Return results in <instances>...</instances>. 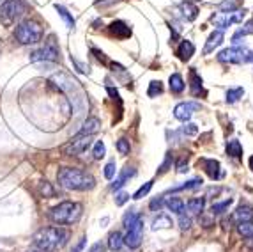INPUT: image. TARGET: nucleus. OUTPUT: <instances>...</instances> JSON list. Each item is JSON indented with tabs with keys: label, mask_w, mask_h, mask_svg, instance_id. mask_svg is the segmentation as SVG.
<instances>
[{
	"label": "nucleus",
	"mask_w": 253,
	"mask_h": 252,
	"mask_svg": "<svg viewBox=\"0 0 253 252\" xmlns=\"http://www.w3.org/2000/svg\"><path fill=\"white\" fill-rule=\"evenodd\" d=\"M136 174V171L133 167H126L123 171V173L119 174V178L117 180L112 183V190H119V189H123L124 185H126V181L129 180V178H133Z\"/></svg>",
	"instance_id": "obj_17"
},
{
	"label": "nucleus",
	"mask_w": 253,
	"mask_h": 252,
	"mask_svg": "<svg viewBox=\"0 0 253 252\" xmlns=\"http://www.w3.org/2000/svg\"><path fill=\"white\" fill-rule=\"evenodd\" d=\"M129 201V193L127 192H119L117 195H115V204L117 206H123L124 202Z\"/></svg>",
	"instance_id": "obj_43"
},
{
	"label": "nucleus",
	"mask_w": 253,
	"mask_h": 252,
	"mask_svg": "<svg viewBox=\"0 0 253 252\" xmlns=\"http://www.w3.org/2000/svg\"><path fill=\"white\" fill-rule=\"evenodd\" d=\"M115 169H117L115 162H110V164L105 165V178L106 180H112V178L115 176Z\"/></svg>",
	"instance_id": "obj_40"
},
{
	"label": "nucleus",
	"mask_w": 253,
	"mask_h": 252,
	"mask_svg": "<svg viewBox=\"0 0 253 252\" xmlns=\"http://www.w3.org/2000/svg\"><path fill=\"white\" fill-rule=\"evenodd\" d=\"M250 34H253V20H248L245 25L241 27V29L237 30L236 34H234L232 41H237L239 38H245V36H250Z\"/></svg>",
	"instance_id": "obj_30"
},
{
	"label": "nucleus",
	"mask_w": 253,
	"mask_h": 252,
	"mask_svg": "<svg viewBox=\"0 0 253 252\" xmlns=\"http://www.w3.org/2000/svg\"><path fill=\"white\" fill-rule=\"evenodd\" d=\"M172 226H173V222L169 215H158L156 219H154V222H152V229H154V231H158V229H169V227H172Z\"/></svg>",
	"instance_id": "obj_26"
},
{
	"label": "nucleus",
	"mask_w": 253,
	"mask_h": 252,
	"mask_svg": "<svg viewBox=\"0 0 253 252\" xmlns=\"http://www.w3.org/2000/svg\"><path fill=\"white\" fill-rule=\"evenodd\" d=\"M170 167H172V155L169 153V155L165 156V162L160 165V171H158V174H165Z\"/></svg>",
	"instance_id": "obj_39"
},
{
	"label": "nucleus",
	"mask_w": 253,
	"mask_h": 252,
	"mask_svg": "<svg viewBox=\"0 0 253 252\" xmlns=\"http://www.w3.org/2000/svg\"><path fill=\"white\" fill-rule=\"evenodd\" d=\"M232 219L236 224L250 222V220H253V208H250V206H239V208L234 211Z\"/></svg>",
	"instance_id": "obj_14"
},
{
	"label": "nucleus",
	"mask_w": 253,
	"mask_h": 252,
	"mask_svg": "<svg viewBox=\"0 0 253 252\" xmlns=\"http://www.w3.org/2000/svg\"><path fill=\"white\" fill-rule=\"evenodd\" d=\"M85 242H87V238H82L80 242H78V245H76L71 252H82V251H84V247H85Z\"/></svg>",
	"instance_id": "obj_47"
},
{
	"label": "nucleus",
	"mask_w": 253,
	"mask_h": 252,
	"mask_svg": "<svg viewBox=\"0 0 253 252\" xmlns=\"http://www.w3.org/2000/svg\"><path fill=\"white\" fill-rule=\"evenodd\" d=\"M169 87H170V91H172V93L181 94L182 91H184V87H186L184 78H182L179 73H173V75H170V78H169Z\"/></svg>",
	"instance_id": "obj_19"
},
{
	"label": "nucleus",
	"mask_w": 253,
	"mask_h": 252,
	"mask_svg": "<svg viewBox=\"0 0 253 252\" xmlns=\"http://www.w3.org/2000/svg\"><path fill=\"white\" fill-rule=\"evenodd\" d=\"M59 57V47H57L53 36H50V39L44 43V47L30 55V63H57Z\"/></svg>",
	"instance_id": "obj_6"
},
{
	"label": "nucleus",
	"mask_w": 253,
	"mask_h": 252,
	"mask_svg": "<svg viewBox=\"0 0 253 252\" xmlns=\"http://www.w3.org/2000/svg\"><path fill=\"white\" fill-rule=\"evenodd\" d=\"M230 204H232V199H227V201H223V202H216V204H212V208H211L212 215L227 211L228 208H230Z\"/></svg>",
	"instance_id": "obj_35"
},
{
	"label": "nucleus",
	"mask_w": 253,
	"mask_h": 252,
	"mask_svg": "<svg viewBox=\"0 0 253 252\" xmlns=\"http://www.w3.org/2000/svg\"><path fill=\"white\" fill-rule=\"evenodd\" d=\"M140 215L136 213V211H127L126 215H124V219H123V224H124V227H129V226H133V224H135V220L138 219Z\"/></svg>",
	"instance_id": "obj_37"
},
{
	"label": "nucleus",
	"mask_w": 253,
	"mask_h": 252,
	"mask_svg": "<svg viewBox=\"0 0 253 252\" xmlns=\"http://www.w3.org/2000/svg\"><path fill=\"white\" fill-rule=\"evenodd\" d=\"M181 11H182V16H184L188 21H193L195 18L199 16V7H197L193 2H190V0H188V2H182Z\"/></svg>",
	"instance_id": "obj_20"
},
{
	"label": "nucleus",
	"mask_w": 253,
	"mask_h": 252,
	"mask_svg": "<svg viewBox=\"0 0 253 252\" xmlns=\"http://www.w3.org/2000/svg\"><path fill=\"white\" fill-rule=\"evenodd\" d=\"M237 233L245 238H253V220L237 224Z\"/></svg>",
	"instance_id": "obj_28"
},
{
	"label": "nucleus",
	"mask_w": 253,
	"mask_h": 252,
	"mask_svg": "<svg viewBox=\"0 0 253 252\" xmlns=\"http://www.w3.org/2000/svg\"><path fill=\"white\" fill-rule=\"evenodd\" d=\"M69 233L62 227H44L34 235V245L41 252H51L68 244Z\"/></svg>",
	"instance_id": "obj_2"
},
{
	"label": "nucleus",
	"mask_w": 253,
	"mask_h": 252,
	"mask_svg": "<svg viewBox=\"0 0 253 252\" xmlns=\"http://www.w3.org/2000/svg\"><path fill=\"white\" fill-rule=\"evenodd\" d=\"M41 192L44 193V197H48V195H53V190H51V187H50V183H48V181H42Z\"/></svg>",
	"instance_id": "obj_46"
},
{
	"label": "nucleus",
	"mask_w": 253,
	"mask_h": 252,
	"mask_svg": "<svg viewBox=\"0 0 253 252\" xmlns=\"http://www.w3.org/2000/svg\"><path fill=\"white\" fill-rule=\"evenodd\" d=\"M110 30H112V34L119 39L129 38L131 36V29L124 23V21H114V23L110 25Z\"/></svg>",
	"instance_id": "obj_16"
},
{
	"label": "nucleus",
	"mask_w": 253,
	"mask_h": 252,
	"mask_svg": "<svg viewBox=\"0 0 253 252\" xmlns=\"http://www.w3.org/2000/svg\"><path fill=\"white\" fill-rule=\"evenodd\" d=\"M200 164L204 165V171L211 180H218L219 178V162L218 160H202Z\"/></svg>",
	"instance_id": "obj_18"
},
{
	"label": "nucleus",
	"mask_w": 253,
	"mask_h": 252,
	"mask_svg": "<svg viewBox=\"0 0 253 252\" xmlns=\"http://www.w3.org/2000/svg\"><path fill=\"white\" fill-rule=\"evenodd\" d=\"M204 181L200 180V178H195V180L191 181H186V183H182V185L179 187H173L172 192H179V190H191V189H199V187H202Z\"/></svg>",
	"instance_id": "obj_29"
},
{
	"label": "nucleus",
	"mask_w": 253,
	"mask_h": 252,
	"mask_svg": "<svg viewBox=\"0 0 253 252\" xmlns=\"http://www.w3.org/2000/svg\"><path fill=\"white\" fill-rule=\"evenodd\" d=\"M179 226H181L182 231H188V229L191 227V219L190 217H186L184 213L179 215Z\"/></svg>",
	"instance_id": "obj_41"
},
{
	"label": "nucleus",
	"mask_w": 253,
	"mask_h": 252,
	"mask_svg": "<svg viewBox=\"0 0 253 252\" xmlns=\"http://www.w3.org/2000/svg\"><path fill=\"white\" fill-rule=\"evenodd\" d=\"M55 9H57V13L60 14V18H62L64 21H66V25L69 27V29H75V18L71 16V14H69V11L66 7H64V5H55Z\"/></svg>",
	"instance_id": "obj_27"
},
{
	"label": "nucleus",
	"mask_w": 253,
	"mask_h": 252,
	"mask_svg": "<svg viewBox=\"0 0 253 252\" xmlns=\"http://www.w3.org/2000/svg\"><path fill=\"white\" fill-rule=\"evenodd\" d=\"M142 233H144V219L138 217L133 226L127 227V233H126V236H124V244L129 249L140 247V244H142Z\"/></svg>",
	"instance_id": "obj_10"
},
{
	"label": "nucleus",
	"mask_w": 253,
	"mask_h": 252,
	"mask_svg": "<svg viewBox=\"0 0 253 252\" xmlns=\"http://www.w3.org/2000/svg\"><path fill=\"white\" fill-rule=\"evenodd\" d=\"M123 245H124V236L119 231L112 233V235L108 236V249L110 251H121Z\"/></svg>",
	"instance_id": "obj_25"
},
{
	"label": "nucleus",
	"mask_w": 253,
	"mask_h": 252,
	"mask_svg": "<svg viewBox=\"0 0 253 252\" xmlns=\"http://www.w3.org/2000/svg\"><path fill=\"white\" fill-rule=\"evenodd\" d=\"M82 217V204L73 201H64L50 210L51 222L59 224V226H69V224L78 222Z\"/></svg>",
	"instance_id": "obj_3"
},
{
	"label": "nucleus",
	"mask_w": 253,
	"mask_h": 252,
	"mask_svg": "<svg viewBox=\"0 0 253 252\" xmlns=\"http://www.w3.org/2000/svg\"><path fill=\"white\" fill-rule=\"evenodd\" d=\"M105 155H106V146H105V142H103V140H97V142L94 144V149H92L94 160L105 158Z\"/></svg>",
	"instance_id": "obj_33"
},
{
	"label": "nucleus",
	"mask_w": 253,
	"mask_h": 252,
	"mask_svg": "<svg viewBox=\"0 0 253 252\" xmlns=\"http://www.w3.org/2000/svg\"><path fill=\"white\" fill-rule=\"evenodd\" d=\"M177 171H179V173H186V171H188V164H184V162H179Z\"/></svg>",
	"instance_id": "obj_49"
},
{
	"label": "nucleus",
	"mask_w": 253,
	"mask_h": 252,
	"mask_svg": "<svg viewBox=\"0 0 253 252\" xmlns=\"http://www.w3.org/2000/svg\"><path fill=\"white\" fill-rule=\"evenodd\" d=\"M90 144H92V135H76L68 146H64V153L68 156H78L87 151Z\"/></svg>",
	"instance_id": "obj_9"
},
{
	"label": "nucleus",
	"mask_w": 253,
	"mask_h": 252,
	"mask_svg": "<svg viewBox=\"0 0 253 252\" xmlns=\"http://www.w3.org/2000/svg\"><path fill=\"white\" fill-rule=\"evenodd\" d=\"M105 251V245L103 244H96V245H92V249H90L89 252H103Z\"/></svg>",
	"instance_id": "obj_48"
},
{
	"label": "nucleus",
	"mask_w": 253,
	"mask_h": 252,
	"mask_svg": "<svg viewBox=\"0 0 253 252\" xmlns=\"http://www.w3.org/2000/svg\"><path fill=\"white\" fill-rule=\"evenodd\" d=\"M117 151L121 153V155H129V151H131L129 140H126V139H119V140H117Z\"/></svg>",
	"instance_id": "obj_38"
},
{
	"label": "nucleus",
	"mask_w": 253,
	"mask_h": 252,
	"mask_svg": "<svg viewBox=\"0 0 253 252\" xmlns=\"http://www.w3.org/2000/svg\"><path fill=\"white\" fill-rule=\"evenodd\" d=\"M167 204V208H169L172 213H175V215H182L184 213V210H186V204H184V201H182L181 197H170L169 201L165 202Z\"/></svg>",
	"instance_id": "obj_22"
},
{
	"label": "nucleus",
	"mask_w": 253,
	"mask_h": 252,
	"mask_svg": "<svg viewBox=\"0 0 253 252\" xmlns=\"http://www.w3.org/2000/svg\"><path fill=\"white\" fill-rule=\"evenodd\" d=\"M190 89H191V94H193V96H199L200 93H202V78H200V75L197 71H195V69H191L190 71Z\"/></svg>",
	"instance_id": "obj_21"
},
{
	"label": "nucleus",
	"mask_w": 253,
	"mask_h": 252,
	"mask_svg": "<svg viewBox=\"0 0 253 252\" xmlns=\"http://www.w3.org/2000/svg\"><path fill=\"white\" fill-rule=\"evenodd\" d=\"M250 167H252V171H253V156L250 158Z\"/></svg>",
	"instance_id": "obj_50"
},
{
	"label": "nucleus",
	"mask_w": 253,
	"mask_h": 252,
	"mask_svg": "<svg viewBox=\"0 0 253 252\" xmlns=\"http://www.w3.org/2000/svg\"><path fill=\"white\" fill-rule=\"evenodd\" d=\"M163 93V84H161L160 80H152L151 84H149V91H147V96L149 98H156L160 96V94Z\"/></svg>",
	"instance_id": "obj_32"
},
{
	"label": "nucleus",
	"mask_w": 253,
	"mask_h": 252,
	"mask_svg": "<svg viewBox=\"0 0 253 252\" xmlns=\"http://www.w3.org/2000/svg\"><path fill=\"white\" fill-rule=\"evenodd\" d=\"M227 155L232 158H241L243 156V146L237 139H232L227 142Z\"/></svg>",
	"instance_id": "obj_23"
},
{
	"label": "nucleus",
	"mask_w": 253,
	"mask_h": 252,
	"mask_svg": "<svg viewBox=\"0 0 253 252\" xmlns=\"http://www.w3.org/2000/svg\"><path fill=\"white\" fill-rule=\"evenodd\" d=\"M165 206V201L163 197H156V199H152L151 201V210L152 211H161V208Z\"/></svg>",
	"instance_id": "obj_44"
},
{
	"label": "nucleus",
	"mask_w": 253,
	"mask_h": 252,
	"mask_svg": "<svg viewBox=\"0 0 253 252\" xmlns=\"http://www.w3.org/2000/svg\"><path fill=\"white\" fill-rule=\"evenodd\" d=\"M200 105L199 103H193V101H184V103H179V105H175V109H173V118L179 119V121L186 123L190 121L191 116H193L195 110H199Z\"/></svg>",
	"instance_id": "obj_11"
},
{
	"label": "nucleus",
	"mask_w": 253,
	"mask_h": 252,
	"mask_svg": "<svg viewBox=\"0 0 253 252\" xmlns=\"http://www.w3.org/2000/svg\"><path fill=\"white\" fill-rule=\"evenodd\" d=\"M237 4H239V0H225V2H221L218 7H219V11H221V13H230V11H236V9H239V7H237Z\"/></svg>",
	"instance_id": "obj_34"
},
{
	"label": "nucleus",
	"mask_w": 253,
	"mask_h": 252,
	"mask_svg": "<svg viewBox=\"0 0 253 252\" xmlns=\"http://www.w3.org/2000/svg\"><path fill=\"white\" fill-rule=\"evenodd\" d=\"M182 133L184 135H197L199 133V128H197V125H193V123H188L186 126H182Z\"/></svg>",
	"instance_id": "obj_42"
},
{
	"label": "nucleus",
	"mask_w": 253,
	"mask_h": 252,
	"mask_svg": "<svg viewBox=\"0 0 253 252\" xmlns=\"http://www.w3.org/2000/svg\"><path fill=\"white\" fill-rule=\"evenodd\" d=\"M14 38H16V41L21 43V45H36V43L41 41L42 29L38 21L25 20L16 27V30H14Z\"/></svg>",
	"instance_id": "obj_4"
},
{
	"label": "nucleus",
	"mask_w": 253,
	"mask_h": 252,
	"mask_svg": "<svg viewBox=\"0 0 253 252\" xmlns=\"http://www.w3.org/2000/svg\"><path fill=\"white\" fill-rule=\"evenodd\" d=\"M223 39H225V34H223V30H214V32H211V36L207 38V43H206V48H204V54H211V52H214L216 48L223 43Z\"/></svg>",
	"instance_id": "obj_12"
},
{
	"label": "nucleus",
	"mask_w": 253,
	"mask_h": 252,
	"mask_svg": "<svg viewBox=\"0 0 253 252\" xmlns=\"http://www.w3.org/2000/svg\"><path fill=\"white\" fill-rule=\"evenodd\" d=\"M245 94V89L236 87V89H228L227 91V103H236L237 100H241Z\"/></svg>",
	"instance_id": "obj_31"
},
{
	"label": "nucleus",
	"mask_w": 253,
	"mask_h": 252,
	"mask_svg": "<svg viewBox=\"0 0 253 252\" xmlns=\"http://www.w3.org/2000/svg\"><path fill=\"white\" fill-rule=\"evenodd\" d=\"M152 183H154V181L151 180V181H147V183H145L144 187H140V189L135 192V195H133V199H142V197H145V195H147V193L151 192Z\"/></svg>",
	"instance_id": "obj_36"
},
{
	"label": "nucleus",
	"mask_w": 253,
	"mask_h": 252,
	"mask_svg": "<svg viewBox=\"0 0 253 252\" xmlns=\"http://www.w3.org/2000/svg\"><path fill=\"white\" fill-rule=\"evenodd\" d=\"M99 130H101V121L97 118H87L84 121V125H82L78 135H94Z\"/></svg>",
	"instance_id": "obj_13"
},
{
	"label": "nucleus",
	"mask_w": 253,
	"mask_h": 252,
	"mask_svg": "<svg viewBox=\"0 0 253 252\" xmlns=\"http://www.w3.org/2000/svg\"><path fill=\"white\" fill-rule=\"evenodd\" d=\"M188 210L191 211V213H195V215H200L204 211V208H206V199L204 197H193V199H190L188 201Z\"/></svg>",
	"instance_id": "obj_24"
},
{
	"label": "nucleus",
	"mask_w": 253,
	"mask_h": 252,
	"mask_svg": "<svg viewBox=\"0 0 253 252\" xmlns=\"http://www.w3.org/2000/svg\"><path fill=\"white\" fill-rule=\"evenodd\" d=\"M71 63L75 64L76 67H78V71H80V73H90V67H89V64H84V63H80V61L73 59V57H71Z\"/></svg>",
	"instance_id": "obj_45"
},
{
	"label": "nucleus",
	"mask_w": 253,
	"mask_h": 252,
	"mask_svg": "<svg viewBox=\"0 0 253 252\" xmlns=\"http://www.w3.org/2000/svg\"><path fill=\"white\" fill-rule=\"evenodd\" d=\"M193 54H195V45L191 41H188V39H184V41L179 45V48H177V55H179V59L181 61H190L191 57H193Z\"/></svg>",
	"instance_id": "obj_15"
},
{
	"label": "nucleus",
	"mask_w": 253,
	"mask_h": 252,
	"mask_svg": "<svg viewBox=\"0 0 253 252\" xmlns=\"http://www.w3.org/2000/svg\"><path fill=\"white\" fill-rule=\"evenodd\" d=\"M245 16H246L245 9H236V11H230V13L214 14L211 20L216 27H219V30H223V29H227V27L232 25V23H241V21L245 20Z\"/></svg>",
	"instance_id": "obj_8"
},
{
	"label": "nucleus",
	"mask_w": 253,
	"mask_h": 252,
	"mask_svg": "<svg viewBox=\"0 0 253 252\" xmlns=\"http://www.w3.org/2000/svg\"><path fill=\"white\" fill-rule=\"evenodd\" d=\"M27 11V5L23 0H5L4 4L0 5V18L4 21H14L20 18L21 14Z\"/></svg>",
	"instance_id": "obj_7"
},
{
	"label": "nucleus",
	"mask_w": 253,
	"mask_h": 252,
	"mask_svg": "<svg viewBox=\"0 0 253 252\" xmlns=\"http://www.w3.org/2000/svg\"><path fill=\"white\" fill-rule=\"evenodd\" d=\"M59 185L66 190H76V192H87L96 187V180L90 173L82 171L76 167H64L57 173Z\"/></svg>",
	"instance_id": "obj_1"
},
{
	"label": "nucleus",
	"mask_w": 253,
	"mask_h": 252,
	"mask_svg": "<svg viewBox=\"0 0 253 252\" xmlns=\"http://www.w3.org/2000/svg\"><path fill=\"white\" fill-rule=\"evenodd\" d=\"M219 63H230V64H245L253 61V52H250L245 47H232L225 48L218 54Z\"/></svg>",
	"instance_id": "obj_5"
}]
</instances>
